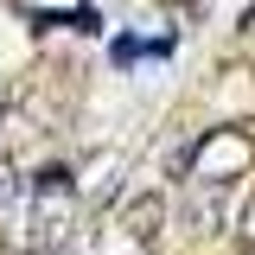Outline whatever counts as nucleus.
<instances>
[{"label":"nucleus","mask_w":255,"mask_h":255,"mask_svg":"<svg viewBox=\"0 0 255 255\" xmlns=\"http://www.w3.org/2000/svg\"><path fill=\"white\" fill-rule=\"evenodd\" d=\"M70 230V172H38L26 191V249H51Z\"/></svg>","instance_id":"obj_1"}]
</instances>
